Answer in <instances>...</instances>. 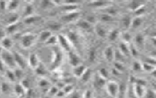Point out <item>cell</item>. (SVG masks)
I'll return each mask as SVG.
<instances>
[{
	"label": "cell",
	"instance_id": "1",
	"mask_svg": "<svg viewBox=\"0 0 156 98\" xmlns=\"http://www.w3.org/2000/svg\"><path fill=\"white\" fill-rule=\"evenodd\" d=\"M0 58L7 68L14 70L17 68L13 52L4 50L0 55Z\"/></svg>",
	"mask_w": 156,
	"mask_h": 98
},
{
	"label": "cell",
	"instance_id": "2",
	"mask_svg": "<svg viewBox=\"0 0 156 98\" xmlns=\"http://www.w3.org/2000/svg\"><path fill=\"white\" fill-rule=\"evenodd\" d=\"M36 37L35 35L31 33H26L22 36L20 38V44L24 48H30L33 46Z\"/></svg>",
	"mask_w": 156,
	"mask_h": 98
},
{
	"label": "cell",
	"instance_id": "3",
	"mask_svg": "<svg viewBox=\"0 0 156 98\" xmlns=\"http://www.w3.org/2000/svg\"><path fill=\"white\" fill-rule=\"evenodd\" d=\"M13 54L17 68L21 69L22 70H23L26 68L27 63L24 57L20 53L17 51L13 52Z\"/></svg>",
	"mask_w": 156,
	"mask_h": 98
},
{
	"label": "cell",
	"instance_id": "4",
	"mask_svg": "<svg viewBox=\"0 0 156 98\" xmlns=\"http://www.w3.org/2000/svg\"><path fill=\"white\" fill-rule=\"evenodd\" d=\"M107 89L110 95L113 97H116L119 92L118 85L114 81H110L107 83Z\"/></svg>",
	"mask_w": 156,
	"mask_h": 98
},
{
	"label": "cell",
	"instance_id": "5",
	"mask_svg": "<svg viewBox=\"0 0 156 98\" xmlns=\"http://www.w3.org/2000/svg\"><path fill=\"white\" fill-rule=\"evenodd\" d=\"M0 44L5 50L11 51V50L14 46L13 40L10 37L6 36L1 41Z\"/></svg>",
	"mask_w": 156,
	"mask_h": 98
},
{
	"label": "cell",
	"instance_id": "6",
	"mask_svg": "<svg viewBox=\"0 0 156 98\" xmlns=\"http://www.w3.org/2000/svg\"><path fill=\"white\" fill-rule=\"evenodd\" d=\"M57 38L58 40L61 45V47L65 50L69 51V52L70 51L71 47L69 40L62 35H59Z\"/></svg>",
	"mask_w": 156,
	"mask_h": 98
},
{
	"label": "cell",
	"instance_id": "7",
	"mask_svg": "<svg viewBox=\"0 0 156 98\" xmlns=\"http://www.w3.org/2000/svg\"><path fill=\"white\" fill-rule=\"evenodd\" d=\"M79 15V13L77 11L69 12L68 13L62 16V21L66 22H72L77 19Z\"/></svg>",
	"mask_w": 156,
	"mask_h": 98
},
{
	"label": "cell",
	"instance_id": "8",
	"mask_svg": "<svg viewBox=\"0 0 156 98\" xmlns=\"http://www.w3.org/2000/svg\"><path fill=\"white\" fill-rule=\"evenodd\" d=\"M105 58L108 62H111L113 60L115 56V51L112 47H108L104 51Z\"/></svg>",
	"mask_w": 156,
	"mask_h": 98
},
{
	"label": "cell",
	"instance_id": "9",
	"mask_svg": "<svg viewBox=\"0 0 156 98\" xmlns=\"http://www.w3.org/2000/svg\"><path fill=\"white\" fill-rule=\"evenodd\" d=\"M28 64L34 69H37L39 65V60L37 55L34 53H32L28 58Z\"/></svg>",
	"mask_w": 156,
	"mask_h": 98
},
{
	"label": "cell",
	"instance_id": "10",
	"mask_svg": "<svg viewBox=\"0 0 156 98\" xmlns=\"http://www.w3.org/2000/svg\"><path fill=\"white\" fill-rule=\"evenodd\" d=\"M69 60L71 65L74 67L80 65V59L79 56L76 54L71 51H69Z\"/></svg>",
	"mask_w": 156,
	"mask_h": 98
},
{
	"label": "cell",
	"instance_id": "11",
	"mask_svg": "<svg viewBox=\"0 0 156 98\" xmlns=\"http://www.w3.org/2000/svg\"><path fill=\"white\" fill-rule=\"evenodd\" d=\"M86 69L87 68H85V66L80 64L78 66L74 67L73 72H74V74L77 77H81V76L83 75Z\"/></svg>",
	"mask_w": 156,
	"mask_h": 98
},
{
	"label": "cell",
	"instance_id": "12",
	"mask_svg": "<svg viewBox=\"0 0 156 98\" xmlns=\"http://www.w3.org/2000/svg\"><path fill=\"white\" fill-rule=\"evenodd\" d=\"M19 6V1L7 2V9L9 10V12H15Z\"/></svg>",
	"mask_w": 156,
	"mask_h": 98
},
{
	"label": "cell",
	"instance_id": "13",
	"mask_svg": "<svg viewBox=\"0 0 156 98\" xmlns=\"http://www.w3.org/2000/svg\"><path fill=\"white\" fill-rule=\"evenodd\" d=\"M9 82H2L0 84L1 93L6 95L10 92L11 87Z\"/></svg>",
	"mask_w": 156,
	"mask_h": 98
},
{
	"label": "cell",
	"instance_id": "14",
	"mask_svg": "<svg viewBox=\"0 0 156 98\" xmlns=\"http://www.w3.org/2000/svg\"><path fill=\"white\" fill-rule=\"evenodd\" d=\"M51 36H52V34H51V31L47 30V31H43L41 32L39 35V37L38 38H39L40 41L41 42H46V41L48 40Z\"/></svg>",
	"mask_w": 156,
	"mask_h": 98
},
{
	"label": "cell",
	"instance_id": "15",
	"mask_svg": "<svg viewBox=\"0 0 156 98\" xmlns=\"http://www.w3.org/2000/svg\"><path fill=\"white\" fill-rule=\"evenodd\" d=\"M135 90L134 92L136 94V97L138 98H140L143 96L144 93V87L143 85H139V84H136L135 87Z\"/></svg>",
	"mask_w": 156,
	"mask_h": 98
},
{
	"label": "cell",
	"instance_id": "16",
	"mask_svg": "<svg viewBox=\"0 0 156 98\" xmlns=\"http://www.w3.org/2000/svg\"><path fill=\"white\" fill-rule=\"evenodd\" d=\"M119 51L123 55L127 56L130 54L129 47L125 43H121L119 46Z\"/></svg>",
	"mask_w": 156,
	"mask_h": 98
},
{
	"label": "cell",
	"instance_id": "17",
	"mask_svg": "<svg viewBox=\"0 0 156 98\" xmlns=\"http://www.w3.org/2000/svg\"><path fill=\"white\" fill-rule=\"evenodd\" d=\"M78 26L80 27V28L87 31L91 28V24L86 21L85 20H83L78 22Z\"/></svg>",
	"mask_w": 156,
	"mask_h": 98
},
{
	"label": "cell",
	"instance_id": "18",
	"mask_svg": "<svg viewBox=\"0 0 156 98\" xmlns=\"http://www.w3.org/2000/svg\"><path fill=\"white\" fill-rule=\"evenodd\" d=\"M48 27L51 31H59L62 28V25L58 22H53L49 24Z\"/></svg>",
	"mask_w": 156,
	"mask_h": 98
},
{
	"label": "cell",
	"instance_id": "19",
	"mask_svg": "<svg viewBox=\"0 0 156 98\" xmlns=\"http://www.w3.org/2000/svg\"><path fill=\"white\" fill-rule=\"evenodd\" d=\"M97 34L101 37H104L106 36V32L105 29L101 25H97L95 28Z\"/></svg>",
	"mask_w": 156,
	"mask_h": 98
},
{
	"label": "cell",
	"instance_id": "20",
	"mask_svg": "<svg viewBox=\"0 0 156 98\" xmlns=\"http://www.w3.org/2000/svg\"><path fill=\"white\" fill-rule=\"evenodd\" d=\"M122 20V24H123L124 28H127L129 27H130L132 20L130 16H125Z\"/></svg>",
	"mask_w": 156,
	"mask_h": 98
},
{
	"label": "cell",
	"instance_id": "21",
	"mask_svg": "<svg viewBox=\"0 0 156 98\" xmlns=\"http://www.w3.org/2000/svg\"><path fill=\"white\" fill-rule=\"evenodd\" d=\"M141 23H142V19L140 18L137 17L132 20L131 26H132V28H138L140 26Z\"/></svg>",
	"mask_w": 156,
	"mask_h": 98
},
{
	"label": "cell",
	"instance_id": "22",
	"mask_svg": "<svg viewBox=\"0 0 156 98\" xmlns=\"http://www.w3.org/2000/svg\"><path fill=\"white\" fill-rule=\"evenodd\" d=\"M119 36V32L117 29L112 30L109 34V39L111 41H114L118 38Z\"/></svg>",
	"mask_w": 156,
	"mask_h": 98
},
{
	"label": "cell",
	"instance_id": "23",
	"mask_svg": "<svg viewBox=\"0 0 156 98\" xmlns=\"http://www.w3.org/2000/svg\"><path fill=\"white\" fill-rule=\"evenodd\" d=\"M100 19L101 21L104 22H111L113 20V16L104 13L100 15Z\"/></svg>",
	"mask_w": 156,
	"mask_h": 98
},
{
	"label": "cell",
	"instance_id": "24",
	"mask_svg": "<svg viewBox=\"0 0 156 98\" xmlns=\"http://www.w3.org/2000/svg\"><path fill=\"white\" fill-rule=\"evenodd\" d=\"M91 73L90 70H89L88 69H87L80 77L82 78L83 81H87L88 80H89V77H90V76H91Z\"/></svg>",
	"mask_w": 156,
	"mask_h": 98
},
{
	"label": "cell",
	"instance_id": "25",
	"mask_svg": "<svg viewBox=\"0 0 156 98\" xmlns=\"http://www.w3.org/2000/svg\"><path fill=\"white\" fill-rule=\"evenodd\" d=\"M105 4L107 5V2L106 1H93L90 3V5L94 7H100L104 6Z\"/></svg>",
	"mask_w": 156,
	"mask_h": 98
},
{
	"label": "cell",
	"instance_id": "26",
	"mask_svg": "<svg viewBox=\"0 0 156 98\" xmlns=\"http://www.w3.org/2000/svg\"><path fill=\"white\" fill-rule=\"evenodd\" d=\"M144 37L143 35L141 34H139L136 36L135 41L136 44L138 45H143L144 43Z\"/></svg>",
	"mask_w": 156,
	"mask_h": 98
},
{
	"label": "cell",
	"instance_id": "27",
	"mask_svg": "<svg viewBox=\"0 0 156 98\" xmlns=\"http://www.w3.org/2000/svg\"><path fill=\"white\" fill-rule=\"evenodd\" d=\"M99 74H100V76L101 77L104 78V79H106L107 77H108V73L106 69L102 68L99 71Z\"/></svg>",
	"mask_w": 156,
	"mask_h": 98
},
{
	"label": "cell",
	"instance_id": "28",
	"mask_svg": "<svg viewBox=\"0 0 156 98\" xmlns=\"http://www.w3.org/2000/svg\"><path fill=\"white\" fill-rule=\"evenodd\" d=\"M7 67L5 66V63L2 62L1 59L0 58V73L5 74V71L7 70Z\"/></svg>",
	"mask_w": 156,
	"mask_h": 98
},
{
	"label": "cell",
	"instance_id": "29",
	"mask_svg": "<svg viewBox=\"0 0 156 98\" xmlns=\"http://www.w3.org/2000/svg\"><path fill=\"white\" fill-rule=\"evenodd\" d=\"M96 51L94 49H92L90 50L89 54V59L90 61H93L95 60L96 58Z\"/></svg>",
	"mask_w": 156,
	"mask_h": 98
},
{
	"label": "cell",
	"instance_id": "30",
	"mask_svg": "<svg viewBox=\"0 0 156 98\" xmlns=\"http://www.w3.org/2000/svg\"><path fill=\"white\" fill-rule=\"evenodd\" d=\"M141 65H142V68H144V69L146 71H152L153 70V65L150 64L145 63Z\"/></svg>",
	"mask_w": 156,
	"mask_h": 98
},
{
	"label": "cell",
	"instance_id": "31",
	"mask_svg": "<svg viewBox=\"0 0 156 98\" xmlns=\"http://www.w3.org/2000/svg\"><path fill=\"white\" fill-rule=\"evenodd\" d=\"M142 68V65L138 61H136L133 64V69L136 71H139Z\"/></svg>",
	"mask_w": 156,
	"mask_h": 98
},
{
	"label": "cell",
	"instance_id": "32",
	"mask_svg": "<svg viewBox=\"0 0 156 98\" xmlns=\"http://www.w3.org/2000/svg\"><path fill=\"white\" fill-rule=\"evenodd\" d=\"M6 32L5 29L0 28V42L6 36Z\"/></svg>",
	"mask_w": 156,
	"mask_h": 98
},
{
	"label": "cell",
	"instance_id": "33",
	"mask_svg": "<svg viewBox=\"0 0 156 98\" xmlns=\"http://www.w3.org/2000/svg\"><path fill=\"white\" fill-rule=\"evenodd\" d=\"M155 93L153 91L149 90L146 94V98H155Z\"/></svg>",
	"mask_w": 156,
	"mask_h": 98
},
{
	"label": "cell",
	"instance_id": "34",
	"mask_svg": "<svg viewBox=\"0 0 156 98\" xmlns=\"http://www.w3.org/2000/svg\"><path fill=\"white\" fill-rule=\"evenodd\" d=\"M123 38L124 40H126V41H129L131 39V36L128 33H124L123 35Z\"/></svg>",
	"mask_w": 156,
	"mask_h": 98
},
{
	"label": "cell",
	"instance_id": "35",
	"mask_svg": "<svg viewBox=\"0 0 156 98\" xmlns=\"http://www.w3.org/2000/svg\"><path fill=\"white\" fill-rule=\"evenodd\" d=\"M80 94L78 92H75L74 94L72 95L71 98H80Z\"/></svg>",
	"mask_w": 156,
	"mask_h": 98
},
{
	"label": "cell",
	"instance_id": "36",
	"mask_svg": "<svg viewBox=\"0 0 156 98\" xmlns=\"http://www.w3.org/2000/svg\"><path fill=\"white\" fill-rule=\"evenodd\" d=\"M4 50V49L2 48V47L1 45V44H0V55H1V54L2 53V51Z\"/></svg>",
	"mask_w": 156,
	"mask_h": 98
},
{
	"label": "cell",
	"instance_id": "37",
	"mask_svg": "<svg viewBox=\"0 0 156 98\" xmlns=\"http://www.w3.org/2000/svg\"><path fill=\"white\" fill-rule=\"evenodd\" d=\"M13 98V97H9V98Z\"/></svg>",
	"mask_w": 156,
	"mask_h": 98
},
{
	"label": "cell",
	"instance_id": "38",
	"mask_svg": "<svg viewBox=\"0 0 156 98\" xmlns=\"http://www.w3.org/2000/svg\"><path fill=\"white\" fill-rule=\"evenodd\" d=\"M0 98H2V97L1 96V95H0Z\"/></svg>",
	"mask_w": 156,
	"mask_h": 98
},
{
	"label": "cell",
	"instance_id": "39",
	"mask_svg": "<svg viewBox=\"0 0 156 98\" xmlns=\"http://www.w3.org/2000/svg\"><path fill=\"white\" fill-rule=\"evenodd\" d=\"M0 93H1V88H0Z\"/></svg>",
	"mask_w": 156,
	"mask_h": 98
}]
</instances>
